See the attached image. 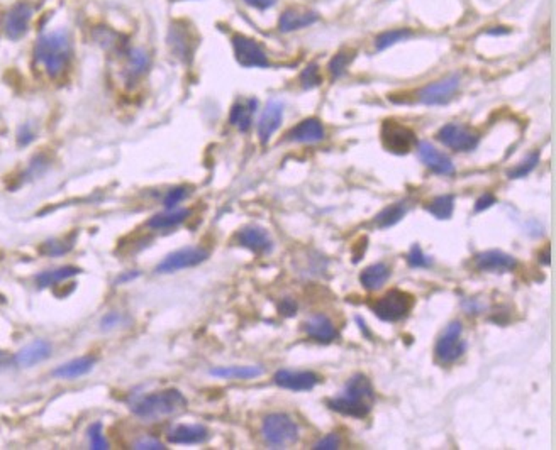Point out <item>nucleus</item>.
I'll list each match as a JSON object with an SVG mask.
<instances>
[{
    "label": "nucleus",
    "mask_w": 556,
    "mask_h": 450,
    "mask_svg": "<svg viewBox=\"0 0 556 450\" xmlns=\"http://www.w3.org/2000/svg\"><path fill=\"white\" fill-rule=\"evenodd\" d=\"M375 401V389L372 381L365 374L358 373L348 379L341 395L327 400V406L333 412H338L346 417L365 418L372 412V405Z\"/></svg>",
    "instance_id": "1"
},
{
    "label": "nucleus",
    "mask_w": 556,
    "mask_h": 450,
    "mask_svg": "<svg viewBox=\"0 0 556 450\" xmlns=\"http://www.w3.org/2000/svg\"><path fill=\"white\" fill-rule=\"evenodd\" d=\"M34 58L41 64L46 75L62 76L72 59V39L68 31L58 29L42 34L34 46Z\"/></svg>",
    "instance_id": "2"
},
{
    "label": "nucleus",
    "mask_w": 556,
    "mask_h": 450,
    "mask_svg": "<svg viewBox=\"0 0 556 450\" xmlns=\"http://www.w3.org/2000/svg\"><path fill=\"white\" fill-rule=\"evenodd\" d=\"M187 408V398L178 389H165V391L146 395L131 405V412L141 420H159L183 412Z\"/></svg>",
    "instance_id": "3"
},
{
    "label": "nucleus",
    "mask_w": 556,
    "mask_h": 450,
    "mask_svg": "<svg viewBox=\"0 0 556 450\" xmlns=\"http://www.w3.org/2000/svg\"><path fill=\"white\" fill-rule=\"evenodd\" d=\"M261 434L271 449H285L299 440V427L285 413H270L263 420Z\"/></svg>",
    "instance_id": "4"
},
{
    "label": "nucleus",
    "mask_w": 556,
    "mask_h": 450,
    "mask_svg": "<svg viewBox=\"0 0 556 450\" xmlns=\"http://www.w3.org/2000/svg\"><path fill=\"white\" fill-rule=\"evenodd\" d=\"M414 305L412 296L400 289H390L372 305L373 313L383 322H399L409 315Z\"/></svg>",
    "instance_id": "5"
},
{
    "label": "nucleus",
    "mask_w": 556,
    "mask_h": 450,
    "mask_svg": "<svg viewBox=\"0 0 556 450\" xmlns=\"http://www.w3.org/2000/svg\"><path fill=\"white\" fill-rule=\"evenodd\" d=\"M382 144L394 154H407L417 144L412 129L399 124L397 120H385L382 124Z\"/></svg>",
    "instance_id": "6"
},
{
    "label": "nucleus",
    "mask_w": 556,
    "mask_h": 450,
    "mask_svg": "<svg viewBox=\"0 0 556 450\" xmlns=\"http://www.w3.org/2000/svg\"><path fill=\"white\" fill-rule=\"evenodd\" d=\"M207 258H209V250L188 246V248H182L168 254L163 261L158 262V266L154 267V271H157L158 275H170V272H176V271L187 270V267L199 266V264L204 262Z\"/></svg>",
    "instance_id": "7"
},
{
    "label": "nucleus",
    "mask_w": 556,
    "mask_h": 450,
    "mask_svg": "<svg viewBox=\"0 0 556 450\" xmlns=\"http://www.w3.org/2000/svg\"><path fill=\"white\" fill-rule=\"evenodd\" d=\"M438 141L446 148L456 151V153H470L478 146V134L468 129L463 124H446L439 129L436 134Z\"/></svg>",
    "instance_id": "8"
},
{
    "label": "nucleus",
    "mask_w": 556,
    "mask_h": 450,
    "mask_svg": "<svg viewBox=\"0 0 556 450\" xmlns=\"http://www.w3.org/2000/svg\"><path fill=\"white\" fill-rule=\"evenodd\" d=\"M232 50L238 63L244 68H266L270 67V59L261 45L244 34L232 36Z\"/></svg>",
    "instance_id": "9"
},
{
    "label": "nucleus",
    "mask_w": 556,
    "mask_h": 450,
    "mask_svg": "<svg viewBox=\"0 0 556 450\" xmlns=\"http://www.w3.org/2000/svg\"><path fill=\"white\" fill-rule=\"evenodd\" d=\"M461 334H463V325L458 320H455V322H451L446 327V330L443 332L436 342V349H434L439 361L450 364V362L458 361L463 356L467 345L461 340Z\"/></svg>",
    "instance_id": "10"
},
{
    "label": "nucleus",
    "mask_w": 556,
    "mask_h": 450,
    "mask_svg": "<svg viewBox=\"0 0 556 450\" xmlns=\"http://www.w3.org/2000/svg\"><path fill=\"white\" fill-rule=\"evenodd\" d=\"M461 83V76L458 73L448 75L441 80L429 83L419 92V102L424 105H445L455 97Z\"/></svg>",
    "instance_id": "11"
},
{
    "label": "nucleus",
    "mask_w": 556,
    "mask_h": 450,
    "mask_svg": "<svg viewBox=\"0 0 556 450\" xmlns=\"http://www.w3.org/2000/svg\"><path fill=\"white\" fill-rule=\"evenodd\" d=\"M34 14V7L29 2H19L12 6L4 17V33L8 39H21L29 31Z\"/></svg>",
    "instance_id": "12"
},
{
    "label": "nucleus",
    "mask_w": 556,
    "mask_h": 450,
    "mask_svg": "<svg viewBox=\"0 0 556 450\" xmlns=\"http://www.w3.org/2000/svg\"><path fill=\"white\" fill-rule=\"evenodd\" d=\"M283 110H285V105L278 98H270L266 102L260 120H258V137H260L261 144H268L271 136L280 129L283 120Z\"/></svg>",
    "instance_id": "13"
},
{
    "label": "nucleus",
    "mask_w": 556,
    "mask_h": 450,
    "mask_svg": "<svg viewBox=\"0 0 556 450\" xmlns=\"http://www.w3.org/2000/svg\"><path fill=\"white\" fill-rule=\"evenodd\" d=\"M168 46L176 58H180L185 63H191L193 51H195V38L187 25L176 23L168 31Z\"/></svg>",
    "instance_id": "14"
},
{
    "label": "nucleus",
    "mask_w": 556,
    "mask_h": 450,
    "mask_svg": "<svg viewBox=\"0 0 556 450\" xmlns=\"http://www.w3.org/2000/svg\"><path fill=\"white\" fill-rule=\"evenodd\" d=\"M236 242L241 248H246L254 254H270L273 250V241L266 229L258 227V225H246L236 233Z\"/></svg>",
    "instance_id": "15"
},
{
    "label": "nucleus",
    "mask_w": 556,
    "mask_h": 450,
    "mask_svg": "<svg viewBox=\"0 0 556 450\" xmlns=\"http://www.w3.org/2000/svg\"><path fill=\"white\" fill-rule=\"evenodd\" d=\"M275 384L290 391H310L321 383V378L312 371L280 369L273 376Z\"/></svg>",
    "instance_id": "16"
},
{
    "label": "nucleus",
    "mask_w": 556,
    "mask_h": 450,
    "mask_svg": "<svg viewBox=\"0 0 556 450\" xmlns=\"http://www.w3.org/2000/svg\"><path fill=\"white\" fill-rule=\"evenodd\" d=\"M417 153H419L421 161L433 170L438 175L451 176L455 175V164L451 161V158L445 153H441L438 148H434L433 144L428 141L417 142Z\"/></svg>",
    "instance_id": "17"
},
{
    "label": "nucleus",
    "mask_w": 556,
    "mask_h": 450,
    "mask_svg": "<svg viewBox=\"0 0 556 450\" xmlns=\"http://www.w3.org/2000/svg\"><path fill=\"white\" fill-rule=\"evenodd\" d=\"M475 264L478 270L484 272H509L516 270L517 259L504 250L490 249L477 254Z\"/></svg>",
    "instance_id": "18"
},
{
    "label": "nucleus",
    "mask_w": 556,
    "mask_h": 450,
    "mask_svg": "<svg viewBox=\"0 0 556 450\" xmlns=\"http://www.w3.org/2000/svg\"><path fill=\"white\" fill-rule=\"evenodd\" d=\"M326 137L324 125L319 119H304L302 122H299L290 131L287 132V141L299 142V144H314V142H321Z\"/></svg>",
    "instance_id": "19"
},
{
    "label": "nucleus",
    "mask_w": 556,
    "mask_h": 450,
    "mask_svg": "<svg viewBox=\"0 0 556 450\" xmlns=\"http://www.w3.org/2000/svg\"><path fill=\"white\" fill-rule=\"evenodd\" d=\"M319 16L316 11H305V8L290 7L287 11L282 12L278 19V29L280 33H294L299 29L307 28V25L316 24L319 21Z\"/></svg>",
    "instance_id": "20"
},
{
    "label": "nucleus",
    "mask_w": 556,
    "mask_h": 450,
    "mask_svg": "<svg viewBox=\"0 0 556 450\" xmlns=\"http://www.w3.org/2000/svg\"><path fill=\"white\" fill-rule=\"evenodd\" d=\"M304 330L310 339L321 342V344H331L338 339V330L326 315H312L309 320H305Z\"/></svg>",
    "instance_id": "21"
},
{
    "label": "nucleus",
    "mask_w": 556,
    "mask_h": 450,
    "mask_svg": "<svg viewBox=\"0 0 556 450\" xmlns=\"http://www.w3.org/2000/svg\"><path fill=\"white\" fill-rule=\"evenodd\" d=\"M51 356V344L50 342L38 339L23 347L16 354L14 362L21 367H31L34 364L46 361Z\"/></svg>",
    "instance_id": "22"
},
{
    "label": "nucleus",
    "mask_w": 556,
    "mask_h": 450,
    "mask_svg": "<svg viewBox=\"0 0 556 450\" xmlns=\"http://www.w3.org/2000/svg\"><path fill=\"white\" fill-rule=\"evenodd\" d=\"M209 430L204 425H178L168 434V442L178 445L202 444L209 439Z\"/></svg>",
    "instance_id": "23"
},
{
    "label": "nucleus",
    "mask_w": 556,
    "mask_h": 450,
    "mask_svg": "<svg viewBox=\"0 0 556 450\" xmlns=\"http://www.w3.org/2000/svg\"><path fill=\"white\" fill-rule=\"evenodd\" d=\"M258 109L256 98H248V100H239L232 105L229 112V124L234 125L241 132H248L251 129L253 115Z\"/></svg>",
    "instance_id": "24"
},
{
    "label": "nucleus",
    "mask_w": 556,
    "mask_h": 450,
    "mask_svg": "<svg viewBox=\"0 0 556 450\" xmlns=\"http://www.w3.org/2000/svg\"><path fill=\"white\" fill-rule=\"evenodd\" d=\"M93 366H96V357H90V356L76 357L56 367L53 371V376L59 379H76V378H81V376L89 374L90 371L93 369Z\"/></svg>",
    "instance_id": "25"
},
{
    "label": "nucleus",
    "mask_w": 556,
    "mask_h": 450,
    "mask_svg": "<svg viewBox=\"0 0 556 450\" xmlns=\"http://www.w3.org/2000/svg\"><path fill=\"white\" fill-rule=\"evenodd\" d=\"M390 278V267L385 262H375L372 266L365 267L360 275L361 287L368 292L380 289Z\"/></svg>",
    "instance_id": "26"
},
{
    "label": "nucleus",
    "mask_w": 556,
    "mask_h": 450,
    "mask_svg": "<svg viewBox=\"0 0 556 450\" xmlns=\"http://www.w3.org/2000/svg\"><path fill=\"white\" fill-rule=\"evenodd\" d=\"M265 373L261 366H224L212 367L209 371L210 376L222 379H253Z\"/></svg>",
    "instance_id": "27"
},
{
    "label": "nucleus",
    "mask_w": 556,
    "mask_h": 450,
    "mask_svg": "<svg viewBox=\"0 0 556 450\" xmlns=\"http://www.w3.org/2000/svg\"><path fill=\"white\" fill-rule=\"evenodd\" d=\"M188 215H191V210H187V209H171V210L163 212V214L153 215V217L148 220V224L146 225H148L149 229H154V231H161V229H171V227H176V225L185 222V220L188 219Z\"/></svg>",
    "instance_id": "28"
},
{
    "label": "nucleus",
    "mask_w": 556,
    "mask_h": 450,
    "mask_svg": "<svg viewBox=\"0 0 556 450\" xmlns=\"http://www.w3.org/2000/svg\"><path fill=\"white\" fill-rule=\"evenodd\" d=\"M80 272H81L80 267L76 266H62V267H56V270L40 272V275L36 276V283L40 288L55 287V284L63 283L64 279H70L73 276L80 275Z\"/></svg>",
    "instance_id": "29"
},
{
    "label": "nucleus",
    "mask_w": 556,
    "mask_h": 450,
    "mask_svg": "<svg viewBox=\"0 0 556 450\" xmlns=\"http://www.w3.org/2000/svg\"><path fill=\"white\" fill-rule=\"evenodd\" d=\"M405 214H407V205H405V202L392 203V205L385 207V209L375 217V225L380 229H390L394 227L395 224H399L400 220L404 219Z\"/></svg>",
    "instance_id": "30"
},
{
    "label": "nucleus",
    "mask_w": 556,
    "mask_h": 450,
    "mask_svg": "<svg viewBox=\"0 0 556 450\" xmlns=\"http://www.w3.org/2000/svg\"><path fill=\"white\" fill-rule=\"evenodd\" d=\"M152 58L144 47H132L127 54V73L131 76H141L148 71Z\"/></svg>",
    "instance_id": "31"
},
{
    "label": "nucleus",
    "mask_w": 556,
    "mask_h": 450,
    "mask_svg": "<svg viewBox=\"0 0 556 450\" xmlns=\"http://www.w3.org/2000/svg\"><path fill=\"white\" fill-rule=\"evenodd\" d=\"M426 210L438 220H448L451 219L455 210V197L453 195H439L428 203Z\"/></svg>",
    "instance_id": "32"
},
{
    "label": "nucleus",
    "mask_w": 556,
    "mask_h": 450,
    "mask_svg": "<svg viewBox=\"0 0 556 450\" xmlns=\"http://www.w3.org/2000/svg\"><path fill=\"white\" fill-rule=\"evenodd\" d=\"M412 38V31L407 28H400V29H390V31H385L382 34H378L377 39H375V46H377L378 51L387 50V47L397 45L400 41H405V39Z\"/></svg>",
    "instance_id": "33"
},
{
    "label": "nucleus",
    "mask_w": 556,
    "mask_h": 450,
    "mask_svg": "<svg viewBox=\"0 0 556 450\" xmlns=\"http://www.w3.org/2000/svg\"><path fill=\"white\" fill-rule=\"evenodd\" d=\"M353 59H355V51H348V53L346 51H341V53L334 54L333 58H331L329 64H327V70H329L333 80H338L339 76H343L344 73H346Z\"/></svg>",
    "instance_id": "34"
},
{
    "label": "nucleus",
    "mask_w": 556,
    "mask_h": 450,
    "mask_svg": "<svg viewBox=\"0 0 556 450\" xmlns=\"http://www.w3.org/2000/svg\"><path fill=\"white\" fill-rule=\"evenodd\" d=\"M538 163H540V153L538 151H534V153L528 154L526 158L521 161L517 166L512 168L511 171L507 173L509 180H519V178H526V176L531 173L534 168L538 166Z\"/></svg>",
    "instance_id": "35"
},
{
    "label": "nucleus",
    "mask_w": 556,
    "mask_h": 450,
    "mask_svg": "<svg viewBox=\"0 0 556 450\" xmlns=\"http://www.w3.org/2000/svg\"><path fill=\"white\" fill-rule=\"evenodd\" d=\"M322 83V76L321 71H319V67L316 63H310L304 68V71L300 73V85L304 86L305 90L316 88Z\"/></svg>",
    "instance_id": "36"
},
{
    "label": "nucleus",
    "mask_w": 556,
    "mask_h": 450,
    "mask_svg": "<svg viewBox=\"0 0 556 450\" xmlns=\"http://www.w3.org/2000/svg\"><path fill=\"white\" fill-rule=\"evenodd\" d=\"M188 193H191V190H188L187 187H175V188L168 190L165 198H163V205H165L166 210L176 209V205H178L180 202H183L185 198L188 197Z\"/></svg>",
    "instance_id": "37"
},
{
    "label": "nucleus",
    "mask_w": 556,
    "mask_h": 450,
    "mask_svg": "<svg viewBox=\"0 0 556 450\" xmlns=\"http://www.w3.org/2000/svg\"><path fill=\"white\" fill-rule=\"evenodd\" d=\"M407 262L412 267H429L433 264V259L426 256L424 250L419 248V244H412L411 250L407 254Z\"/></svg>",
    "instance_id": "38"
},
{
    "label": "nucleus",
    "mask_w": 556,
    "mask_h": 450,
    "mask_svg": "<svg viewBox=\"0 0 556 450\" xmlns=\"http://www.w3.org/2000/svg\"><path fill=\"white\" fill-rule=\"evenodd\" d=\"M89 440H90V447L93 450H103L109 449V442L106 440V437L102 434V423L96 422L92 427L89 428Z\"/></svg>",
    "instance_id": "39"
},
{
    "label": "nucleus",
    "mask_w": 556,
    "mask_h": 450,
    "mask_svg": "<svg viewBox=\"0 0 556 450\" xmlns=\"http://www.w3.org/2000/svg\"><path fill=\"white\" fill-rule=\"evenodd\" d=\"M72 248H73L72 242L48 241V242H45V244H42L41 253L46 254V256H62V254H67Z\"/></svg>",
    "instance_id": "40"
},
{
    "label": "nucleus",
    "mask_w": 556,
    "mask_h": 450,
    "mask_svg": "<svg viewBox=\"0 0 556 450\" xmlns=\"http://www.w3.org/2000/svg\"><path fill=\"white\" fill-rule=\"evenodd\" d=\"M339 445H341V439H339L338 434H329L326 435L324 439H321L319 442L314 445L316 450H338Z\"/></svg>",
    "instance_id": "41"
},
{
    "label": "nucleus",
    "mask_w": 556,
    "mask_h": 450,
    "mask_svg": "<svg viewBox=\"0 0 556 450\" xmlns=\"http://www.w3.org/2000/svg\"><path fill=\"white\" fill-rule=\"evenodd\" d=\"M34 137H36V132H34L31 124L21 125L19 132H17V142H19V146L31 144V142L34 141Z\"/></svg>",
    "instance_id": "42"
},
{
    "label": "nucleus",
    "mask_w": 556,
    "mask_h": 450,
    "mask_svg": "<svg viewBox=\"0 0 556 450\" xmlns=\"http://www.w3.org/2000/svg\"><path fill=\"white\" fill-rule=\"evenodd\" d=\"M135 449L137 450H163L165 445H163L157 439H149V437H143L135 444Z\"/></svg>",
    "instance_id": "43"
},
{
    "label": "nucleus",
    "mask_w": 556,
    "mask_h": 450,
    "mask_svg": "<svg viewBox=\"0 0 556 450\" xmlns=\"http://www.w3.org/2000/svg\"><path fill=\"white\" fill-rule=\"evenodd\" d=\"M278 311L283 317H294L297 313V301L294 298H283L278 305Z\"/></svg>",
    "instance_id": "44"
},
{
    "label": "nucleus",
    "mask_w": 556,
    "mask_h": 450,
    "mask_svg": "<svg viewBox=\"0 0 556 450\" xmlns=\"http://www.w3.org/2000/svg\"><path fill=\"white\" fill-rule=\"evenodd\" d=\"M495 203H497V198H495L492 193H484L475 202V207H473V210H475V212H484L487 209H490V207H492V205H495Z\"/></svg>",
    "instance_id": "45"
},
{
    "label": "nucleus",
    "mask_w": 556,
    "mask_h": 450,
    "mask_svg": "<svg viewBox=\"0 0 556 450\" xmlns=\"http://www.w3.org/2000/svg\"><path fill=\"white\" fill-rule=\"evenodd\" d=\"M119 322H120V315L118 311H109V313L102 318V328L103 330H110V328H114Z\"/></svg>",
    "instance_id": "46"
},
{
    "label": "nucleus",
    "mask_w": 556,
    "mask_h": 450,
    "mask_svg": "<svg viewBox=\"0 0 556 450\" xmlns=\"http://www.w3.org/2000/svg\"><path fill=\"white\" fill-rule=\"evenodd\" d=\"M244 4H248L249 7L258 8V11H268L277 4V0H243Z\"/></svg>",
    "instance_id": "47"
},
{
    "label": "nucleus",
    "mask_w": 556,
    "mask_h": 450,
    "mask_svg": "<svg viewBox=\"0 0 556 450\" xmlns=\"http://www.w3.org/2000/svg\"><path fill=\"white\" fill-rule=\"evenodd\" d=\"M137 276H140V272L137 271H129V272H126V275H120L118 279H115V284H120V283H127V281H132L135 278H137Z\"/></svg>",
    "instance_id": "48"
},
{
    "label": "nucleus",
    "mask_w": 556,
    "mask_h": 450,
    "mask_svg": "<svg viewBox=\"0 0 556 450\" xmlns=\"http://www.w3.org/2000/svg\"><path fill=\"white\" fill-rule=\"evenodd\" d=\"M11 362H12V357L8 356L7 352H4V350H0V371L11 366Z\"/></svg>",
    "instance_id": "49"
},
{
    "label": "nucleus",
    "mask_w": 556,
    "mask_h": 450,
    "mask_svg": "<svg viewBox=\"0 0 556 450\" xmlns=\"http://www.w3.org/2000/svg\"><path fill=\"white\" fill-rule=\"evenodd\" d=\"M487 34H490V36H501V34H509V29L504 28V25H497V29H489Z\"/></svg>",
    "instance_id": "50"
}]
</instances>
